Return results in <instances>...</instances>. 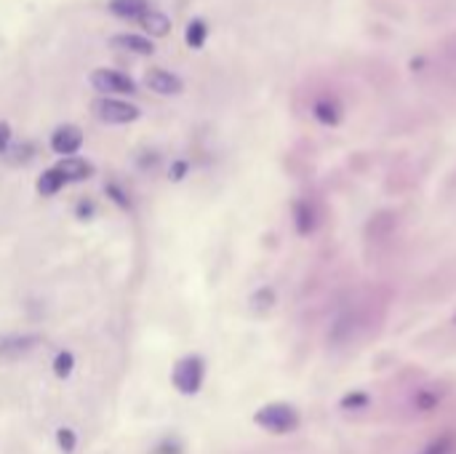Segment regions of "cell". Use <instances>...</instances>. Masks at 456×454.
Segmentation results:
<instances>
[{
	"label": "cell",
	"instance_id": "obj_17",
	"mask_svg": "<svg viewBox=\"0 0 456 454\" xmlns=\"http://www.w3.org/2000/svg\"><path fill=\"white\" fill-rule=\"evenodd\" d=\"M152 454H182V443L179 441H163L161 446H156Z\"/></svg>",
	"mask_w": 456,
	"mask_h": 454
},
{
	"label": "cell",
	"instance_id": "obj_12",
	"mask_svg": "<svg viewBox=\"0 0 456 454\" xmlns=\"http://www.w3.org/2000/svg\"><path fill=\"white\" fill-rule=\"evenodd\" d=\"M65 185H67V180L62 177V172H59V169H49V172H43L41 180H38V193H41V196H57Z\"/></svg>",
	"mask_w": 456,
	"mask_h": 454
},
{
	"label": "cell",
	"instance_id": "obj_10",
	"mask_svg": "<svg viewBox=\"0 0 456 454\" xmlns=\"http://www.w3.org/2000/svg\"><path fill=\"white\" fill-rule=\"evenodd\" d=\"M141 27H144L149 35L163 38V35H169V30H171V19H169L166 14H161V12H147V14L141 17Z\"/></svg>",
	"mask_w": 456,
	"mask_h": 454
},
{
	"label": "cell",
	"instance_id": "obj_13",
	"mask_svg": "<svg viewBox=\"0 0 456 454\" xmlns=\"http://www.w3.org/2000/svg\"><path fill=\"white\" fill-rule=\"evenodd\" d=\"M72 366H75V358H72V353H59L57 356V361H54V372H57V377H70L72 374Z\"/></svg>",
	"mask_w": 456,
	"mask_h": 454
},
{
	"label": "cell",
	"instance_id": "obj_21",
	"mask_svg": "<svg viewBox=\"0 0 456 454\" xmlns=\"http://www.w3.org/2000/svg\"><path fill=\"white\" fill-rule=\"evenodd\" d=\"M91 212H94V206H91V204H80V206H78V214H80L83 219H86V214H91Z\"/></svg>",
	"mask_w": 456,
	"mask_h": 454
},
{
	"label": "cell",
	"instance_id": "obj_2",
	"mask_svg": "<svg viewBox=\"0 0 456 454\" xmlns=\"http://www.w3.org/2000/svg\"><path fill=\"white\" fill-rule=\"evenodd\" d=\"M203 374H206V366H203V358L198 356H187L177 364L171 380H174V388L185 396H195L203 385Z\"/></svg>",
	"mask_w": 456,
	"mask_h": 454
},
{
	"label": "cell",
	"instance_id": "obj_14",
	"mask_svg": "<svg viewBox=\"0 0 456 454\" xmlns=\"http://www.w3.org/2000/svg\"><path fill=\"white\" fill-rule=\"evenodd\" d=\"M203 41H206V25H203V22H193V25L187 27V43H190L193 49H201Z\"/></svg>",
	"mask_w": 456,
	"mask_h": 454
},
{
	"label": "cell",
	"instance_id": "obj_19",
	"mask_svg": "<svg viewBox=\"0 0 456 454\" xmlns=\"http://www.w3.org/2000/svg\"><path fill=\"white\" fill-rule=\"evenodd\" d=\"M107 193L112 196V201H118V204H120L123 209H128V198H123V193H120V190H118L115 185H107Z\"/></svg>",
	"mask_w": 456,
	"mask_h": 454
},
{
	"label": "cell",
	"instance_id": "obj_1",
	"mask_svg": "<svg viewBox=\"0 0 456 454\" xmlns=\"http://www.w3.org/2000/svg\"><path fill=\"white\" fill-rule=\"evenodd\" d=\"M256 425H262L270 433H291L299 425V414L288 404H270L256 412Z\"/></svg>",
	"mask_w": 456,
	"mask_h": 454
},
{
	"label": "cell",
	"instance_id": "obj_18",
	"mask_svg": "<svg viewBox=\"0 0 456 454\" xmlns=\"http://www.w3.org/2000/svg\"><path fill=\"white\" fill-rule=\"evenodd\" d=\"M11 144V126L9 123H0V156L6 153Z\"/></svg>",
	"mask_w": 456,
	"mask_h": 454
},
{
	"label": "cell",
	"instance_id": "obj_8",
	"mask_svg": "<svg viewBox=\"0 0 456 454\" xmlns=\"http://www.w3.org/2000/svg\"><path fill=\"white\" fill-rule=\"evenodd\" d=\"M57 169L62 172V177L67 182H83V180H88L94 174V166L88 161H83V158H65Z\"/></svg>",
	"mask_w": 456,
	"mask_h": 454
},
{
	"label": "cell",
	"instance_id": "obj_6",
	"mask_svg": "<svg viewBox=\"0 0 456 454\" xmlns=\"http://www.w3.org/2000/svg\"><path fill=\"white\" fill-rule=\"evenodd\" d=\"M83 144V131L78 126H59L54 134H51V147L54 153L65 156V158H72V153H78Z\"/></svg>",
	"mask_w": 456,
	"mask_h": 454
},
{
	"label": "cell",
	"instance_id": "obj_4",
	"mask_svg": "<svg viewBox=\"0 0 456 454\" xmlns=\"http://www.w3.org/2000/svg\"><path fill=\"white\" fill-rule=\"evenodd\" d=\"M91 86L99 94H133L136 86L128 75H123L120 70H110V67H99L91 73Z\"/></svg>",
	"mask_w": 456,
	"mask_h": 454
},
{
	"label": "cell",
	"instance_id": "obj_9",
	"mask_svg": "<svg viewBox=\"0 0 456 454\" xmlns=\"http://www.w3.org/2000/svg\"><path fill=\"white\" fill-rule=\"evenodd\" d=\"M115 49H123V51H131V54H139V57H149L152 51H156V46H152L144 35H118L112 41Z\"/></svg>",
	"mask_w": 456,
	"mask_h": 454
},
{
	"label": "cell",
	"instance_id": "obj_7",
	"mask_svg": "<svg viewBox=\"0 0 456 454\" xmlns=\"http://www.w3.org/2000/svg\"><path fill=\"white\" fill-rule=\"evenodd\" d=\"M147 12V0H110V14L118 19H141Z\"/></svg>",
	"mask_w": 456,
	"mask_h": 454
},
{
	"label": "cell",
	"instance_id": "obj_15",
	"mask_svg": "<svg viewBox=\"0 0 456 454\" xmlns=\"http://www.w3.org/2000/svg\"><path fill=\"white\" fill-rule=\"evenodd\" d=\"M57 441H59V446H62V451H65V454L75 451V443H78L75 430H70V427H59V430H57Z\"/></svg>",
	"mask_w": 456,
	"mask_h": 454
},
{
	"label": "cell",
	"instance_id": "obj_11",
	"mask_svg": "<svg viewBox=\"0 0 456 454\" xmlns=\"http://www.w3.org/2000/svg\"><path fill=\"white\" fill-rule=\"evenodd\" d=\"M293 222H296V230H299L301 235L313 233L315 225H318L315 209H313L310 204H296V209H293Z\"/></svg>",
	"mask_w": 456,
	"mask_h": 454
},
{
	"label": "cell",
	"instance_id": "obj_16",
	"mask_svg": "<svg viewBox=\"0 0 456 454\" xmlns=\"http://www.w3.org/2000/svg\"><path fill=\"white\" fill-rule=\"evenodd\" d=\"M448 451H451V441L448 438H440V441L429 443L422 454H448Z\"/></svg>",
	"mask_w": 456,
	"mask_h": 454
},
{
	"label": "cell",
	"instance_id": "obj_5",
	"mask_svg": "<svg viewBox=\"0 0 456 454\" xmlns=\"http://www.w3.org/2000/svg\"><path fill=\"white\" fill-rule=\"evenodd\" d=\"M144 86H147L149 91L161 94V96H174V94H182V88H185L179 75H174V73H169V70H161V67L149 70V73L144 75Z\"/></svg>",
	"mask_w": 456,
	"mask_h": 454
},
{
	"label": "cell",
	"instance_id": "obj_3",
	"mask_svg": "<svg viewBox=\"0 0 456 454\" xmlns=\"http://www.w3.org/2000/svg\"><path fill=\"white\" fill-rule=\"evenodd\" d=\"M94 115L102 120V123H110V126H123V123H133L139 118V107L131 104V102H123V99H96L94 102Z\"/></svg>",
	"mask_w": 456,
	"mask_h": 454
},
{
	"label": "cell",
	"instance_id": "obj_20",
	"mask_svg": "<svg viewBox=\"0 0 456 454\" xmlns=\"http://www.w3.org/2000/svg\"><path fill=\"white\" fill-rule=\"evenodd\" d=\"M185 172H187V164H185V161H179V164L171 169V177H174V180H182V177H185Z\"/></svg>",
	"mask_w": 456,
	"mask_h": 454
}]
</instances>
